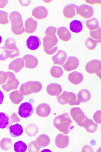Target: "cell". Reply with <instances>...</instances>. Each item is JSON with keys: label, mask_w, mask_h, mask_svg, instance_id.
Segmentation results:
<instances>
[{"label": "cell", "mask_w": 101, "mask_h": 152, "mask_svg": "<svg viewBox=\"0 0 101 152\" xmlns=\"http://www.w3.org/2000/svg\"><path fill=\"white\" fill-rule=\"evenodd\" d=\"M54 125L55 128L64 134H69L72 121L68 113H63L54 119Z\"/></svg>", "instance_id": "1"}, {"label": "cell", "mask_w": 101, "mask_h": 152, "mask_svg": "<svg viewBox=\"0 0 101 152\" xmlns=\"http://www.w3.org/2000/svg\"><path fill=\"white\" fill-rule=\"evenodd\" d=\"M11 24V30L15 35H21L25 31L21 15L19 12L14 11L11 12L9 16Z\"/></svg>", "instance_id": "2"}, {"label": "cell", "mask_w": 101, "mask_h": 152, "mask_svg": "<svg viewBox=\"0 0 101 152\" xmlns=\"http://www.w3.org/2000/svg\"><path fill=\"white\" fill-rule=\"evenodd\" d=\"M43 47L45 52L47 55H51L57 52L58 39L56 34L46 35L43 39Z\"/></svg>", "instance_id": "3"}, {"label": "cell", "mask_w": 101, "mask_h": 152, "mask_svg": "<svg viewBox=\"0 0 101 152\" xmlns=\"http://www.w3.org/2000/svg\"><path fill=\"white\" fill-rule=\"evenodd\" d=\"M43 87L42 84L39 81H29L22 84L20 89V93L23 96L29 95L40 92Z\"/></svg>", "instance_id": "4"}, {"label": "cell", "mask_w": 101, "mask_h": 152, "mask_svg": "<svg viewBox=\"0 0 101 152\" xmlns=\"http://www.w3.org/2000/svg\"><path fill=\"white\" fill-rule=\"evenodd\" d=\"M58 102L61 104H67L71 106L79 105L81 103L76 94L72 92L64 91L57 98Z\"/></svg>", "instance_id": "5"}, {"label": "cell", "mask_w": 101, "mask_h": 152, "mask_svg": "<svg viewBox=\"0 0 101 152\" xmlns=\"http://www.w3.org/2000/svg\"><path fill=\"white\" fill-rule=\"evenodd\" d=\"M8 76V79L6 83L2 86L3 90L9 92L12 90L17 89L20 84V82L16 77L14 73L10 72H6Z\"/></svg>", "instance_id": "6"}, {"label": "cell", "mask_w": 101, "mask_h": 152, "mask_svg": "<svg viewBox=\"0 0 101 152\" xmlns=\"http://www.w3.org/2000/svg\"><path fill=\"white\" fill-rule=\"evenodd\" d=\"M70 115L74 121L81 127H84L85 122L88 118L80 107H73L70 111Z\"/></svg>", "instance_id": "7"}, {"label": "cell", "mask_w": 101, "mask_h": 152, "mask_svg": "<svg viewBox=\"0 0 101 152\" xmlns=\"http://www.w3.org/2000/svg\"><path fill=\"white\" fill-rule=\"evenodd\" d=\"M86 71L90 74H95L101 79V63L100 61L92 60L87 63L85 66Z\"/></svg>", "instance_id": "8"}, {"label": "cell", "mask_w": 101, "mask_h": 152, "mask_svg": "<svg viewBox=\"0 0 101 152\" xmlns=\"http://www.w3.org/2000/svg\"><path fill=\"white\" fill-rule=\"evenodd\" d=\"M34 109L32 105L29 102H24L20 105L18 109V114L20 117L27 118L32 115Z\"/></svg>", "instance_id": "9"}, {"label": "cell", "mask_w": 101, "mask_h": 152, "mask_svg": "<svg viewBox=\"0 0 101 152\" xmlns=\"http://www.w3.org/2000/svg\"><path fill=\"white\" fill-rule=\"evenodd\" d=\"M79 65V61L76 57L74 56L69 57L62 66L65 71L70 72L77 69Z\"/></svg>", "instance_id": "10"}, {"label": "cell", "mask_w": 101, "mask_h": 152, "mask_svg": "<svg viewBox=\"0 0 101 152\" xmlns=\"http://www.w3.org/2000/svg\"><path fill=\"white\" fill-rule=\"evenodd\" d=\"M78 7L76 5L70 4L66 6L63 10V14L68 19H71L77 15H78Z\"/></svg>", "instance_id": "11"}, {"label": "cell", "mask_w": 101, "mask_h": 152, "mask_svg": "<svg viewBox=\"0 0 101 152\" xmlns=\"http://www.w3.org/2000/svg\"><path fill=\"white\" fill-rule=\"evenodd\" d=\"M78 14L84 19L91 18L94 14L92 7L86 4H83L78 7Z\"/></svg>", "instance_id": "12"}, {"label": "cell", "mask_w": 101, "mask_h": 152, "mask_svg": "<svg viewBox=\"0 0 101 152\" xmlns=\"http://www.w3.org/2000/svg\"><path fill=\"white\" fill-rule=\"evenodd\" d=\"M67 58L66 53L64 50H59L57 53L52 57V59L54 65L63 66L67 60Z\"/></svg>", "instance_id": "13"}, {"label": "cell", "mask_w": 101, "mask_h": 152, "mask_svg": "<svg viewBox=\"0 0 101 152\" xmlns=\"http://www.w3.org/2000/svg\"><path fill=\"white\" fill-rule=\"evenodd\" d=\"M25 65V62L23 58H17L10 63L8 69L17 73L24 68Z\"/></svg>", "instance_id": "14"}, {"label": "cell", "mask_w": 101, "mask_h": 152, "mask_svg": "<svg viewBox=\"0 0 101 152\" xmlns=\"http://www.w3.org/2000/svg\"><path fill=\"white\" fill-rule=\"evenodd\" d=\"M47 9L44 6H40L35 8L32 11V15L35 18L39 20L46 18L47 16Z\"/></svg>", "instance_id": "15"}, {"label": "cell", "mask_w": 101, "mask_h": 152, "mask_svg": "<svg viewBox=\"0 0 101 152\" xmlns=\"http://www.w3.org/2000/svg\"><path fill=\"white\" fill-rule=\"evenodd\" d=\"M26 44L29 49L31 50H35L39 47L41 44V42L38 37L31 35L27 39Z\"/></svg>", "instance_id": "16"}, {"label": "cell", "mask_w": 101, "mask_h": 152, "mask_svg": "<svg viewBox=\"0 0 101 152\" xmlns=\"http://www.w3.org/2000/svg\"><path fill=\"white\" fill-rule=\"evenodd\" d=\"M51 110V108L49 105L42 103L37 107L36 113L38 116L41 117L46 118L49 115Z\"/></svg>", "instance_id": "17"}, {"label": "cell", "mask_w": 101, "mask_h": 152, "mask_svg": "<svg viewBox=\"0 0 101 152\" xmlns=\"http://www.w3.org/2000/svg\"><path fill=\"white\" fill-rule=\"evenodd\" d=\"M23 59L25 62V67L26 68L34 69L38 65V60L36 57L33 55H27L24 56Z\"/></svg>", "instance_id": "18"}, {"label": "cell", "mask_w": 101, "mask_h": 152, "mask_svg": "<svg viewBox=\"0 0 101 152\" xmlns=\"http://www.w3.org/2000/svg\"><path fill=\"white\" fill-rule=\"evenodd\" d=\"M55 143L56 146L61 149L66 148L69 143V138L68 135L59 134L55 139Z\"/></svg>", "instance_id": "19"}, {"label": "cell", "mask_w": 101, "mask_h": 152, "mask_svg": "<svg viewBox=\"0 0 101 152\" xmlns=\"http://www.w3.org/2000/svg\"><path fill=\"white\" fill-rule=\"evenodd\" d=\"M62 91V87L58 84L52 83L47 87V92L49 95L51 96H58Z\"/></svg>", "instance_id": "20"}, {"label": "cell", "mask_w": 101, "mask_h": 152, "mask_svg": "<svg viewBox=\"0 0 101 152\" xmlns=\"http://www.w3.org/2000/svg\"><path fill=\"white\" fill-rule=\"evenodd\" d=\"M37 24V21L33 18H28L25 23V32L29 34L33 33L36 30Z\"/></svg>", "instance_id": "21"}, {"label": "cell", "mask_w": 101, "mask_h": 152, "mask_svg": "<svg viewBox=\"0 0 101 152\" xmlns=\"http://www.w3.org/2000/svg\"><path fill=\"white\" fill-rule=\"evenodd\" d=\"M68 79L72 84L78 85L81 83L84 79L83 74L77 71H74L69 74Z\"/></svg>", "instance_id": "22"}, {"label": "cell", "mask_w": 101, "mask_h": 152, "mask_svg": "<svg viewBox=\"0 0 101 152\" xmlns=\"http://www.w3.org/2000/svg\"><path fill=\"white\" fill-rule=\"evenodd\" d=\"M57 34L61 40L65 42L69 41L71 37V33L65 27L59 28L57 30Z\"/></svg>", "instance_id": "23"}, {"label": "cell", "mask_w": 101, "mask_h": 152, "mask_svg": "<svg viewBox=\"0 0 101 152\" xmlns=\"http://www.w3.org/2000/svg\"><path fill=\"white\" fill-rule=\"evenodd\" d=\"M9 132L12 137H18L23 134V128L21 125L18 123L15 125H11L9 128Z\"/></svg>", "instance_id": "24"}, {"label": "cell", "mask_w": 101, "mask_h": 152, "mask_svg": "<svg viewBox=\"0 0 101 152\" xmlns=\"http://www.w3.org/2000/svg\"><path fill=\"white\" fill-rule=\"evenodd\" d=\"M50 139L48 136L45 134H42L38 137L36 140V143L39 147L44 148L48 146L50 143Z\"/></svg>", "instance_id": "25"}, {"label": "cell", "mask_w": 101, "mask_h": 152, "mask_svg": "<svg viewBox=\"0 0 101 152\" xmlns=\"http://www.w3.org/2000/svg\"><path fill=\"white\" fill-rule=\"evenodd\" d=\"M70 29L73 33H79L83 30V23L80 20H74L70 23Z\"/></svg>", "instance_id": "26"}, {"label": "cell", "mask_w": 101, "mask_h": 152, "mask_svg": "<svg viewBox=\"0 0 101 152\" xmlns=\"http://www.w3.org/2000/svg\"><path fill=\"white\" fill-rule=\"evenodd\" d=\"M9 99L11 102L15 104H18L23 99V96L20 94L18 90L14 91L11 92L9 95Z\"/></svg>", "instance_id": "27"}, {"label": "cell", "mask_w": 101, "mask_h": 152, "mask_svg": "<svg viewBox=\"0 0 101 152\" xmlns=\"http://www.w3.org/2000/svg\"><path fill=\"white\" fill-rule=\"evenodd\" d=\"M98 125L92 119L88 118L85 122L84 127L86 131L90 133H94L97 130Z\"/></svg>", "instance_id": "28"}, {"label": "cell", "mask_w": 101, "mask_h": 152, "mask_svg": "<svg viewBox=\"0 0 101 152\" xmlns=\"http://www.w3.org/2000/svg\"><path fill=\"white\" fill-rule=\"evenodd\" d=\"M91 97V93L86 89H83L77 95V98L82 103L88 102L90 100Z\"/></svg>", "instance_id": "29"}, {"label": "cell", "mask_w": 101, "mask_h": 152, "mask_svg": "<svg viewBox=\"0 0 101 152\" xmlns=\"http://www.w3.org/2000/svg\"><path fill=\"white\" fill-rule=\"evenodd\" d=\"M86 25L87 28L90 31H93L99 28V23L97 19L93 18L86 21Z\"/></svg>", "instance_id": "30"}, {"label": "cell", "mask_w": 101, "mask_h": 152, "mask_svg": "<svg viewBox=\"0 0 101 152\" xmlns=\"http://www.w3.org/2000/svg\"><path fill=\"white\" fill-rule=\"evenodd\" d=\"M9 123V118L7 114L4 113H0V129L6 128Z\"/></svg>", "instance_id": "31"}, {"label": "cell", "mask_w": 101, "mask_h": 152, "mask_svg": "<svg viewBox=\"0 0 101 152\" xmlns=\"http://www.w3.org/2000/svg\"><path fill=\"white\" fill-rule=\"evenodd\" d=\"M39 132V128L35 124H30L25 129V132L30 137L35 136Z\"/></svg>", "instance_id": "32"}, {"label": "cell", "mask_w": 101, "mask_h": 152, "mask_svg": "<svg viewBox=\"0 0 101 152\" xmlns=\"http://www.w3.org/2000/svg\"><path fill=\"white\" fill-rule=\"evenodd\" d=\"M50 73L53 77L58 79L62 77L64 72L61 67L53 66L50 69Z\"/></svg>", "instance_id": "33"}, {"label": "cell", "mask_w": 101, "mask_h": 152, "mask_svg": "<svg viewBox=\"0 0 101 152\" xmlns=\"http://www.w3.org/2000/svg\"><path fill=\"white\" fill-rule=\"evenodd\" d=\"M4 46L6 49L10 50L18 49L17 46L16 41L12 37L7 38L5 42Z\"/></svg>", "instance_id": "34"}, {"label": "cell", "mask_w": 101, "mask_h": 152, "mask_svg": "<svg viewBox=\"0 0 101 152\" xmlns=\"http://www.w3.org/2000/svg\"><path fill=\"white\" fill-rule=\"evenodd\" d=\"M12 144L11 139L4 138L0 142V147L3 150L7 151L12 148Z\"/></svg>", "instance_id": "35"}, {"label": "cell", "mask_w": 101, "mask_h": 152, "mask_svg": "<svg viewBox=\"0 0 101 152\" xmlns=\"http://www.w3.org/2000/svg\"><path fill=\"white\" fill-rule=\"evenodd\" d=\"M14 147L16 152H26L28 148L26 144L22 141L16 142Z\"/></svg>", "instance_id": "36"}, {"label": "cell", "mask_w": 101, "mask_h": 152, "mask_svg": "<svg viewBox=\"0 0 101 152\" xmlns=\"http://www.w3.org/2000/svg\"><path fill=\"white\" fill-rule=\"evenodd\" d=\"M100 42V41L92 39L91 37H89L86 40L85 44L86 47L88 49L92 50L95 48L97 43Z\"/></svg>", "instance_id": "37"}, {"label": "cell", "mask_w": 101, "mask_h": 152, "mask_svg": "<svg viewBox=\"0 0 101 152\" xmlns=\"http://www.w3.org/2000/svg\"><path fill=\"white\" fill-rule=\"evenodd\" d=\"M10 56L9 50L6 48L5 46L0 47V61H4Z\"/></svg>", "instance_id": "38"}, {"label": "cell", "mask_w": 101, "mask_h": 152, "mask_svg": "<svg viewBox=\"0 0 101 152\" xmlns=\"http://www.w3.org/2000/svg\"><path fill=\"white\" fill-rule=\"evenodd\" d=\"M8 14L7 12L0 10V24L6 25L9 22Z\"/></svg>", "instance_id": "39"}, {"label": "cell", "mask_w": 101, "mask_h": 152, "mask_svg": "<svg viewBox=\"0 0 101 152\" xmlns=\"http://www.w3.org/2000/svg\"><path fill=\"white\" fill-rule=\"evenodd\" d=\"M101 28H99L96 30L90 31V34L93 39L101 42Z\"/></svg>", "instance_id": "40"}, {"label": "cell", "mask_w": 101, "mask_h": 152, "mask_svg": "<svg viewBox=\"0 0 101 152\" xmlns=\"http://www.w3.org/2000/svg\"><path fill=\"white\" fill-rule=\"evenodd\" d=\"M40 149V148L37 145L35 141L31 142L28 145L29 152H39Z\"/></svg>", "instance_id": "41"}, {"label": "cell", "mask_w": 101, "mask_h": 152, "mask_svg": "<svg viewBox=\"0 0 101 152\" xmlns=\"http://www.w3.org/2000/svg\"><path fill=\"white\" fill-rule=\"evenodd\" d=\"M8 79V76L7 72L0 71V85L5 83Z\"/></svg>", "instance_id": "42"}, {"label": "cell", "mask_w": 101, "mask_h": 152, "mask_svg": "<svg viewBox=\"0 0 101 152\" xmlns=\"http://www.w3.org/2000/svg\"><path fill=\"white\" fill-rule=\"evenodd\" d=\"M101 111L98 110L94 114L93 117V119L95 122L99 124L101 123Z\"/></svg>", "instance_id": "43"}, {"label": "cell", "mask_w": 101, "mask_h": 152, "mask_svg": "<svg viewBox=\"0 0 101 152\" xmlns=\"http://www.w3.org/2000/svg\"><path fill=\"white\" fill-rule=\"evenodd\" d=\"M57 29V28L53 26L49 27L46 30L45 34L46 35L56 34Z\"/></svg>", "instance_id": "44"}, {"label": "cell", "mask_w": 101, "mask_h": 152, "mask_svg": "<svg viewBox=\"0 0 101 152\" xmlns=\"http://www.w3.org/2000/svg\"><path fill=\"white\" fill-rule=\"evenodd\" d=\"M11 123H14L15 122H19L20 121V118L18 117L16 113H14L11 116Z\"/></svg>", "instance_id": "45"}, {"label": "cell", "mask_w": 101, "mask_h": 152, "mask_svg": "<svg viewBox=\"0 0 101 152\" xmlns=\"http://www.w3.org/2000/svg\"><path fill=\"white\" fill-rule=\"evenodd\" d=\"M82 152H94V151L90 146L85 145L82 148Z\"/></svg>", "instance_id": "46"}, {"label": "cell", "mask_w": 101, "mask_h": 152, "mask_svg": "<svg viewBox=\"0 0 101 152\" xmlns=\"http://www.w3.org/2000/svg\"><path fill=\"white\" fill-rule=\"evenodd\" d=\"M85 1L87 4L92 5L99 4H101V1Z\"/></svg>", "instance_id": "47"}, {"label": "cell", "mask_w": 101, "mask_h": 152, "mask_svg": "<svg viewBox=\"0 0 101 152\" xmlns=\"http://www.w3.org/2000/svg\"><path fill=\"white\" fill-rule=\"evenodd\" d=\"M8 1H0V9L4 8L7 5Z\"/></svg>", "instance_id": "48"}, {"label": "cell", "mask_w": 101, "mask_h": 152, "mask_svg": "<svg viewBox=\"0 0 101 152\" xmlns=\"http://www.w3.org/2000/svg\"><path fill=\"white\" fill-rule=\"evenodd\" d=\"M4 98V95L3 93L0 90V105L3 104Z\"/></svg>", "instance_id": "49"}, {"label": "cell", "mask_w": 101, "mask_h": 152, "mask_svg": "<svg viewBox=\"0 0 101 152\" xmlns=\"http://www.w3.org/2000/svg\"><path fill=\"white\" fill-rule=\"evenodd\" d=\"M27 1H25V3L23 1H20V4L22 5L23 4H24V3L25 4V7H27L29 5H30V3H31V1H27L26 3V2Z\"/></svg>", "instance_id": "50"}, {"label": "cell", "mask_w": 101, "mask_h": 152, "mask_svg": "<svg viewBox=\"0 0 101 152\" xmlns=\"http://www.w3.org/2000/svg\"><path fill=\"white\" fill-rule=\"evenodd\" d=\"M41 152H52V151L49 149H45L42 150Z\"/></svg>", "instance_id": "51"}, {"label": "cell", "mask_w": 101, "mask_h": 152, "mask_svg": "<svg viewBox=\"0 0 101 152\" xmlns=\"http://www.w3.org/2000/svg\"><path fill=\"white\" fill-rule=\"evenodd\" d=\"M2 37L1 35H0V44H1L2 42Z\"/></svg>", "instance_id": "52"}]
</instances>
